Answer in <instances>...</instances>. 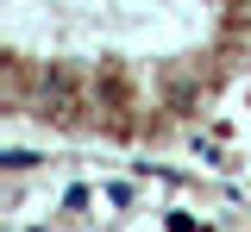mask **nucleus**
<instances>
[{
    "instance_id": "nucleus-1",
    "label": "nucleus",
    "mask_w": 251,
    "mask_h": 232,
    "mask_svg": "<svg viewBox=\"0 0 251 232\" xmlns=\"http://www.w3.org/2000/svg\"><path fill=\"white\" fill-rule=\"evenodd\" d=\"M0 163H6V169H13V176H19V169H31V163H38V157H31V151H6Z\"/></svg>"
}]
</instances>
